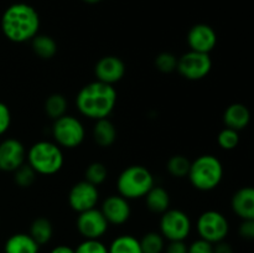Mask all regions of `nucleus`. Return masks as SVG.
<instances>
[{
  "label": "nucleus",
  "instance_id": "f257e3e1",
  "mask_svg": "<svg viewBox=\"0 0 254 253\" xmlns=\"http://www.w3.org/2000/svg\"><path fill=\"white\" fill-rule=\"evenodd\" d=\"M1 31L9 41L15 44L31 41L40 30V15L26 2H15L2 12Z\"/></svg>",
  "mask_w": 254,
  "mask_h": 253
},
{
  "label": "nucleus",
  "instance_id": "f03ea898",
  "mask_svg": "<svg viewBox=\"0 0 254 253\" xmlns=\"http://www.w3.org/2000/svg\"><path fill=\"white\" fill-rule=\"evenodd\" d=\"M117 104V91L112 84L93 81L79 89L76 97L77 109L89 119L108 118Z\"/></svg>",
  "mask_w": 254,
  "mask_h": 253
},
{
  "label": "nucleus",
  "instance_id": "7ed1b4c3",
  "mask_svg": "<svg viewBox=\"0 0 254 253\" xmlns=\"http://www.w3.org/2000/svg\"><path fill=\"white\" fill-rule=\"evenodd\" d=\"M26 159L37 175H54L61 170L64 163L62 149L55 141L49 140L32 144L27 150Z\"/></svg>",
  "mask_w": 254,
  "mask_h": 253
},
{
  "label": "nucleus",
  "instance_id": "20e7f679",
  "mask_svg": "<svg viewBox=\"0 0 254 253\" xmlns=\"http://www.w3.org/2000/svg\"><path fill=\"white\" fill-rule=\"evenodd\" d=\"M191 185L200 191H211L217 188L223 178V166L220 159L205 154L191 161L188 175Z\"/></svg>",
  "mask_w": 254,
  "mask_h": 253
},
{
  "label": "nucleus",
  "instance_id": "39448f33",
  "mask_svg": "<svg viewBox=\"0 0 254 253\" xmlns=\"http://www.w3.org/2000/svg\"><path fill=\"white\" fill-rule=\"evenodd\" d=\"M155 185L153 174L143 165H130L124 169L117 180L119 195L127 200L141 198Z\"/></svg>",
  "mask_w": 254,
  "mask_h": 253
},
{
  "label": "nucleus",
  "instance_id": "423d86ee",
  "mask_svg": "<svg viewBox=\"0 0 254 253\" xmlns=\"http://www.w3.org/2000/svg\"><path fill=\"white\" fill-rule=\"evenodd\" d=\"M52 136L60 148L74 149L83 143L86 130L83 123L78 118L64 114L61 118L54 121Z\"/></svg>",
  "mask_w": 254,
  "mask_h": 253
},
{
  "label": "nucleus",
  "instance_id": "0eeeda50",
  "mask_svg": "<svg viewBox=\"0 0 254 253\" xmlns=\"http://www.w3.org/2000/svg\"><path fill=\"white\" fill-rule=\"evenodd\" d=\"M197 233L200 238L207 242L215 243L225 241L230 231V223L225 215L215 210L205 211L198 217L196 223Z\"/></svg>",
  "mask_w": 254,
  "mask_h": 253
},
{
  "label": "nucleus",
  "instance_id": "6e6552de",
  "mask_svg": "<svg viewBox=\"0 0 254 253\" xmlns=\"http://www.w3.org/2000/svg\"><path fill=\"white\" fill-rule=\"evenodd\" d=\"M189 215L178 208H169L161 213L160 233L168 241H185L191 232Z\"/></svg>",
  "mask_w": 254,
  "mask_h": 253
},
{
  "label": "nucleus",
  "instance_id": "1a4fd4ad",
  "mask_svg": "<svg viewBox=\"0 0 254 253\" xmlns=\"http://www.w3.org/2000/svg\"><path fill=\"white\" fill-rule=\"evenodd\" d=\"M212 68V60L210 54L189 51L178 59L176 71L189 81H200L205 78Z\"/></svg>",
  "mask_w": 254,
  "mask_h": 253
},
{
  "label": "nucleus",
  "instance_id": "9d476101",
  "mask_svg": "<svg viewBox=\"0 0 254 253\" xmlns=\"http://www.w3.org/2000/svg\"><path fill=\"white\" fill-rule=\"evenodd\" d=\"M108 226V221L106 220L102 211L96 207L83 211L77 216V231L84 240H99L107 232Z\"/></svg>",
  "mask_w": 254,
  "mask_h": 253
},
{
  "label": "nucleus",
  "instance_id": "9b49d317",
  "mask_svg": "<svg viewBox=\"0 0 254 253\" xmlns=\"http://www.w3.org/2000/svg\"><path fill=\"white\" fill-rule=\"evenodd\" d=\"M99 200L98 188L86 180L74 184L68 192V203L73 211L81 213L97 206Z\"/></svg>",
  "mask_w": 254,
  "mask_h": 253
},
{
  "label": "nucleus",
  "instance_id": "f8f14e48",
  "mask_svg": "<svg viewBox=\"0 0 254 253\" xmlns=\"http://www.w3.org/2000/svg\"><path fill=\"white\" fill-rule=\"evenodd\" d=\"M26 149L15 138H6L0 143V170L14 173L25 163Z\"/></svg>",
  "mask_w": 254,
  "mask_h": 253
},
{
  "label": "nucleus",
  "instance_id": "ddd939ff",
  "mask_svg": "<svg viewBox=\"0 0 254 253\" xmlns=\"http://www.w3.org/2000/svg\"><path fill=\"white\" fill-rule=\"evenodd\" d=\"M126 63L118 56L108 55L98 60V62L94 66V74H96L97 81H101L103 83L112 84L121 81L126 74Z\"/></svg>",
  "mask_w": 254,
  "mask_h": 253
},
{
  "label": "nucleus",
  "instance_id": "4468645a",
  "mask_svg": "<svg viewBox=\"0 0 254 253\" xmlns=\"http://www.w3.org/2000/svg\"><path fill=\"white\" fill-rule=\"evenodd\" d=\"M188 44L191 51L210 54L217 44V34L207 24L193 25L188 34Z\"/></svg>",
  "mask_w": 254,
  "mask_h": 253
},
{
  "label": "nucleus",
  "instance_id": "2eb2a0df",
  "mask_svg": "<svg viewBox=\"0 0 254 253\" xmlns=\"http://www.w3.org/2000/svg\"><path fill=\"white\" fill-rule=\"evenodd\" d=\"M102 213L109 225H123L130 218L131 208L129 200L121 195H111L103 201L101 208Z\"/></svg>",
  "mask_w": 254,
  "mask_h": 253
},
{
  "label": "nucleus",
  "instance_id": "dca6fc26",
  "mask_svg": "<svg viewBox=\"0 0 254 253\" xmlns=\"http://www.w3.org/2000/svg\"><path fill=\"white\" fill-rule=\"evenodd\" d=\"M233 212L242 220H254V188L246 186L240 189L233 195L232 201Z\"/></svg>",
  "mask_w": 254,
  "mask_h": 253
},
{
  "label": "nucleus",
  "instance_id": "f3484780",
  "mask_svg": "<svg viewBox=\"0 0 254 253\" xmlns=\"http://www.w3.org/2000/svg\"><path fill=\"white\" fill-rule=\"evenodd\" d=\"M251 122V112L245 104L233 103L226 108L223 113V123L227 128L240 131L245 129Z\"/></svg>",
  "mask_w": 254,
  "mask_h": 253
},
{
  "label": "nucleus",
  "instance_id": "a211bd4d",
  "mask_svg": "<svg viewBox=\"0 0 254 253\" xmlns=\"http://www.w3.org/2000/svg\"><path fill=\"white\" fill-rule=\"evenodd\" d=\"M40 246L29 233H15L4 245V253H39Z\"/></svg>",
  "mask_w": 254,
  "mask_h": 253
},
{
  "label": "nucleus",
  "instance_id": "6ab92c4d",
  "mask_svg": "<svg viewBox=\"0 0 254 253\" xmlns=\"http://www.w3.org/2000/svg\"><path fill=\"white\" fill-rule=\"evenodd\" d=\"M117 128L108 118L98 119L93 126V139L97 145L102 148H108L113 145L117 140Z\"/></svg>",
  "mask_w": 254,
  "mask_h": 253
},
{
  "label": "nucleus",
  "instance_id": "aec40b11",
  "mask_svg": "<svg viewBox=\"0 0 254 253\" xmlns=\"http://www.w3.org/2000/svg\"><path fill=\"white\" fill-rule=\"evenodd\" d=\"M145 205L154 213H164L170 208V195L163 186L154 185L145 196Z\"/></svg>",
  "mask_w": 254,
  "mask_h": 253
},
{
  "label": "nucleus",
  "instance_id": "412c9836",
  "mask_svg": "<svg viewBox=\"0 0 254 253\" xmlns=\"http://www.w3.org/2000/svg\"><path fill=\"white\" fill-rule=\"evenodd\" d=\"M30 236L39 246H44L51 241L54 236V226L46 217H37L30 226Z\"/></svg>",
  "mask_w": 254,
  "mask_h": 253
},
{
  "label": "nucleus",
  "instance_id": "4be33fe9",
  "mask_svg": "<svg viewBox=\"0 0 254 253\" xmlns=\"http://www.w3.org/2000/svg\"><path fill=\"white\" fill-rule=\"evenodd\" d=\"M32 51L42 60H50L57 54V42L49 35L37 34L31 40Z\"/></svg>",
  "mask_w": 254,
  "mask_h": 253
},
{
  "label": "nucleus",
  "instance_id": "5701e85b",
  "mask_svg": "<svg viewBox=\"0 0 254 253\" xmlns=\"http://www.w3.org/2000/svg\"><path fill=\"white\" fill-rule=\"evenodd\" d=\"M108 253H143V250L138 238L131 235H121L112 241Z\"/></svg>",
  "mask_w": 254,
  "mask_h": 253
},
{
  "label": "nucleus",
  "instance_id": "b1692460",
  "mask_svg": "<svg viewBox=\"0 0 254 253\" xmlns=\"http://www.w3.org/2000/svg\"><path fill=\"white\" fill-rule=\"evenodd\" d=\"M44 108L45 113L51 119L56 121V119L61 118L66 114L67 108H68V102H67L66 97L64 94L52 93L45 101Z\"/></svg>",
  "mask_w": 254,
  "mask_h": 253
},
{
  "label": "nucleus",
  "instance_id": "393cba45",
  "mask_svg": "<svg viewBox=\"0 0 254 253\" xmlns=\"http://www.w3.org/2000/svg\"><path fill=\"white\" fill-rule=\"evenodd\" d=\"M191 161L186 158L185 155H173L166 163V169H168V173L171 176L178 179H183L185 176L189 175V171H190Z\"/></svg>",
  "mask_w": 254,
  "mask_h": 253
},
{
  "label": "nucleus",
  "instance_id": "a878e982",
  "mask_svg": "<svg viewBox=\"0 0 254 253\" xmlns=\"http://www.w3.org/2000/svg\"><path fill=\"white\" fill-rule=\"evenodd\" d=\"M143 253H163L165 250V238L160 232H148L139 240Z\"/></svg>",
  "mask_w": 254,
  "mask_h": 253
},
{
  "label": "nucleus",
  "instance_id": "bb28decb",
  "mask_svg": "<svg viewBox=\"0 0 254 253\" xmlns=\"http://www.w3.org/2000/svg\"><path fill=\"white\" fill-rule=\"evenodd\" d=\"M107 178H108V169L101 161L91 163L84 171V180L91 183L92 185L97 186V188H98V185L103 184Z\"/></svg>",
  "mask_w": 254,
  "mask_h": 253
},
{
  "label": "nucleus",
  "instance_id": "cd10ccee",
  "mask_svg": "<svg viewBox=\"0 0 254 253\" xmlns=\"http://www.w3.org/2000/svg\"><path fill=\"white\" fill-rule=\"evenodd\" d=\"M37 173L27 163L22 164L20 168H17L14 171V183L16 184L19 188L26 189L32 186V184L36 180Z\"/></svg>",
  "mask_w": 254,
  "mask_h": 253
},
{
  "label": "nucleus",
  "instance_id": "c85d7f7f",
  "mask_svg": "<svg viewBox=\"0 0 254 253\" xmlns=\"http://www.w3.org/2000/svg\"><path fill=\"white\" fill-rule=\"evenodd\" d=\"M178 59L171 52H161L155 57V67L163 73H171L178 68Z\"/></svg>",
  "mask_w": 254,
  "mask_h": 253
},
{
  "label": "nucleus",
  "instance_id": "c756f323",
  "mask_svg": "<svg viewBox=\"0 0 254 253\" xmlns=\"http://www.w3.org/2000/svg\"><path fill=\"white\" fill-rule=\"evenodd\" d=\"M217 143L225 150H232L240 143V134L235 129H231L226 126L225 129H222L218 133Z\"/></svg>",
  "mask_w": 254,
  "mask_h": 253
},
{
  "label": "nucleus",
  "instance_id": "7c9ffc66",
  "mask_svg": "<svg viewBox=\"0 0 254 253\" xmlns=\"http://www.w3.org/2000/svg\"><path fill=\"white\" fill-rule=\"evenodd\" d=\"M74 253H108V247L99 240H84L74 248Z\"/></svg>",
  "mask_w": 254,
  "mask_h": 253
},
{
  "label": "nucleus",
  "instance_id": "2f4dec72",
  "mask_svg": "<svg viewBox=\"0 0 254 253\" xmlns=\"http://www.w3.org/2000/svg\"><path fill=\"white\" fill-rule=\"evenodd\" d=\"M11 124V112L5 103L0 102V135L6 133Z\"/></svg>",
  "mask_w": 254,
  "mask_h": 253
},
{
  "label": "nucleus",
  "instance_id": "473e14b6",
  "mask_svg": "<svg viewBox=\"0 0 254 253\" xmlns=\"http://www.w3.org/2000/svg\"><path fill=\"white\" fill-rule=\"evenodd\" d=\"M188 253H213V245L202 238H198L189 246Z\"/></svg>",
  "mask_w": 254,
  "mask_h": 253
},
{
  "label": "nucleus",
  "instance_id": "72a5a7b5",
  "mask_svg": "<svg viewBox=\"0 0 254 253\" xmlns=\"http://www.w3.org/2000/svg\"><path fill=\"white\" fill-rule=\"evenodd\" d=\"M238 233L243 240H254V220H243L238 228Z\"/></svg>",
  "mask_w": 254,
  "mask_h": 253
},
{
  "label": "nucleus",
  "instance_id": "f704fd0d",
  "mask_svg": "<svg viewBox=\"0 0 254 253\" xmlns=\"http://www.w3.org/2000/svg\"><path fill=\"white\" fill-rule=\"evenodd\" d=\"M188 247L185 241H169L165 246V253H188Z\"/></svg>",
  "mask_w": 254,
  "mask_h": 253
},
{
  "label": "nucleus",
  "instance_id": "c9c22d12",
  "mask_svg": "<svg viewBox=\"0 0 254 253\" xmlns=\"http://www.w3.org/2000/svg\"><path fill=\"white\" fill-rule=\"evenodd\" d=\"M213 253H233V248L230 243L221 241L213 245Z\"/></svg>",
  "mask_w": 254,
  "mask_h": 253
},
{
  "label": "nucleus",
  "instance_id": "e433bc0d",
  "mask_svg": "<svg viewBox=\"0 0 254 253\" xmlns=\"http://www.w3.org/2000/svg\"><path fill=\"white\" fill-rule=\"evenodd\" d=\"M50 253H74V250L72 247H69V246L60 245L52 248Z\"/></svg>",
  "mask_w": 254,
  "mask_h": 253
},
{
  "label": "nucleus",
  "instance_id": "4c0bfd02",
  "mask_svg": "<svg viewBox=\"0 0 254 253\" xmlns=\"http://www.w3.org/2000/svg\"><path fill=\"white\" fill-rule=\"evenodd\" d=\"M84 2H87V4H97V2H99L101 0H83Z\"/></svg>",
  "mask_w": 254,
  "mask_h": 253
}]
</instances>
